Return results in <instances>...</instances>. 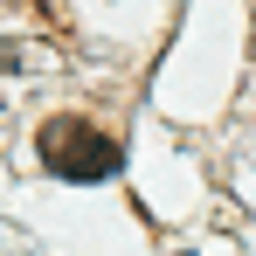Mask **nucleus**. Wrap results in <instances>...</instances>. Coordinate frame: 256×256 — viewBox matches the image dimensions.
<instances>
[{
	"instance_id": "1",
	"label": "nucleus",
	"mask_w": 256,
	"mask_h": 256,
	"mask_svg": "<svg viewBox=\"0 0 256 256\" xmlns=\"http://www.w3.org/2000/svg\"><path fill=\"white\" fill-rule=\"evenodd\" d=\"M35 146H42V166L62 173V180H111V173L125 166V146L111 132L84 125V118H48Z\"/></svg>"
}]
</instances>
